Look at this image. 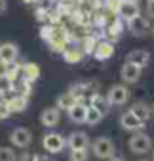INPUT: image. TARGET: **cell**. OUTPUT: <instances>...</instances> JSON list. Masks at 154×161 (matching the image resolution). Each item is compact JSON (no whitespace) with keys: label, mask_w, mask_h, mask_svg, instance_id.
Masks as SVG:
<instances>
[{"label":"cell","mask_w":154,"mask_h":161,"mask_svg":"<svg viewBox=\"0 0 154 161\" xmlns=\"http://www.w3.org/2000/svg\"><path fill=\"white\" fill-rule=\"evenodd\" d=\"M93 153L96 158H101V159L111 158L114 154V143L109 138H104V136L94 140L93 141Z\"/></svg>","instance_id":"obj_1"},{"label":"cell","mask_w":154,"mask_h":161,"mask_svg":"<svg viewBox=\"0 0 154 161\" xmlns=\"http://www.w3.org/2000/svg\"><path fill=\"white\" fill-rule=\"evenodd\" d=\"M129 150L136 154H144L151 150V140L144 133H134L129 138Z\"/></svg>","instance_id":"obj_2"},{"label":"cell","mask_w":154,"mask_h":161,"mask_svg":"<svg viewBox=\"0 0 154 161\" xmlns=\"http://www.w3.org/2000/svg\"><path fill=\"white\" fill-rule=\"evenodd\" d=\"M129 97H131V93H129V90L124 85L111 86L108 90V95H106V98H108L111 105H124L129 100Z\"/></svg>","instance_id":"obj_3"},{"label":"cell","mask_w":154,"mask_h":161,"mask_svg":"<svg viewBox=\"0 0 154 161\" xmlns=\"http://www.w3.org/2000/svg\"><path fill=\"white\" fill-rule=\"evenodd\" d=\"M65 145H66V141L58 133H48L43 136V148L48 153H53V154L60 153V151H63Z\"/></svg>","instance_id":"obj_4"},{"label":"cell","mask_w":154,"mask_h":161,"mask_svg":"<svg viewBox=\"0 0 154 161\" xmlns=\"http://www.w3.org/2000/svg\"><path fill=\"white\" fill-rule=\"evenodd\" d=\"M141 67L134 65L131 62H124V65L121 67V80H124L126 83H136L141 76Z\"/></svg>","instance_id":"obj_5"},{"label":"cell","mask_w":154,"mask_h":161,"mask_svg":"<svg viewBox=\"0 0 154 161\" xmlns=\"http://www.w3.org/2000/svg\"><path fill=\"white\" fill-rule=\"evenodd\" d=\"M10 141L19 148H27L32 143V133L27 128H17V130L12 131Z\"/></svg>","instance_id":"obj_6"},{"label":"cell","mask_w":154,"mask_h":161,"mask_svg":"<svg viewBox=\"0 0 154 161\" xmlns=\"http://www.w3.org/2000/svg\"><path fill=\"white\" fill-rule=\"evenodd\" d=\"M128 28L131 33L138 35V37H143V35L147 33V30H149V23H147V20L144 17H141V14H139V15H136L134 19L128 20Z\"/></svg>","instance_id":"obj_7"},{"label":"cell","mask_w":154,"mask_h":161,"mask_svg":"<svg viewBox=\"0 0 154 161\" xmlns=\"http://www.w3.org/2000/svg\"><path fill=\"white\" fill-rule=\"evenodd\" d=\"M86 111H88V106L83 105V101H76L68 110V116L73 123L81 125V123H86Z\"/></svg>","instance_id":"obj_8"},{"label":"cell","mask_w":154,"mask_h":161,"mask_svg":"<svg viewBox=\"0 0 154 161\" xmlns=\"http://www.w3.org/2000/svg\"><path fill=\"white\" fill-rule=\"evenodd\" d=\"M121 126L124 130H129V131H138V130H141L144 126V123L141 121L131 110H129V111H126V113L121 115Z\"/></svg>","instance_id":"obj_9"},{"label":"cell","mask_w":154,"mask_h":161,"mask_svg":"<svg viewBox=\"0 0 154 161\" xmlns=\"http://www.w3.org/2000/svg\"><path fill=\"white\" fill-rule=\"evenodd\" d=\"M66 143H68L70 150H86L90 146V138L85 133H81V131H75V133L70 135Z\"/></svg>","instance_id":"obj_10"},{"label":"cell","mask_w":154,"mask_h":161,"mask_svg":"<svg viewBox=\"0 0 154 161\" xmlns=\"http://www.w3.org/2000/svg\"><path fill=\"white\" fill-rule=\"evenodd\" d=\"M19 57V47L15 43H3L0 45V62L2 63H13Z\"/></svg>","instance_id":"obj_11"},{"label":"cell","mask_w":154,"mask_h":161,"mask_svg":"<svg viewBox=\"0 0 154 161\" xmlns=\"http://www.w3.org/2000/svg\"><path fill=\"white\" fill-rule=\"evenodd\" d=\"M40 120H41V125H43V126L53 128V126L58 125V121H60V111H58V108H46V110H43V113H41Z\"/></svg>","instance_id":"obj_12"},{"label":"cell","mask_w":154,"mask_h":161,"mask_svg":"<svg viewBox=\"0 0 154 161\" xmlns=\"http://www.w3.org/2000/svg\"><path fill=\"white\" fill-rule=\"evenodd\" d=\"M94 58L96 60H108V58H111L114 55V47L111 42H101V43L96 45V48H94Z\"/></svg>","instance_id":"obj_13"},{"label":"cell","mask_w":154,"mask_h":161,"mask_svg":"<svg viewBox=\"0 0 154 161\" xmlns=\"http://www.w3.org/2000/svg\"><path fill=\"white\" fill-rule=\"evenodd\" d=\"M126 62H131L134 65H138V67L144 68L147 63H149V52L146 50H133L128 53V58Z\"/></svg>","instance_id":"obj_14"},{"label":"cell","mask_w":154,"mask_h":161,"mask_svg":"<svg viewBox=\"0 0 154 161\" xmlns=\"http://www.w3.org/2000/svg\"><path fill=\"white\" fill-rule=\"evenodd\" d=\"M121 17V19L124 20H131L134 19L136 15H139V7H138V3L136 2H123L121 5V8H119V14H118Z\"/></svg>","instance_id":"obj_15"},{"label":"cell","mask_w":154,"mask_h":161,"mask_svg":"<svg viewBox=\"0 0 154 161\" xmlns=\"http://www.w3.org/2000/svg\"><path fill=\"white\" fill-rule=\"evenodd\" d=\"M90 105L94 106L96 110H99L103 115H106V113L109 111V106H111V103L108 101V98L103 97V95H99V93H93V95H91Z\"/></svg>","instance_id":"obj_16"},{"label":"cell","mask_w":154,"mask_h":161,"mask_svg":"<svg viewBox=\"0 0 154 161\" xmlns=\"http://www.w3.org/2000/svg\"><path fill=\"white\" fill-rule=\"evenodd\" d=\"M78 101V98H76V95L72 92V93H63L61 97H58V100H56V106L60 110H70L72 106Z\"/></svg>","instance_id":"obj_17"},{"label":"cell","mask_w":154,"mask_h":161,"mask_svg":"<svg viewBox=\"0 0 154 161\" xmlns=\"http://www.w3.org/2000/svg\"><path fill=\"white\" fill-rule=\"evenodd\" d=\"M131 111H133L143 123H146L147 120H149V116H151V108H149L146 103H134V105L131 106Z\"/></svg>","instance_id":"obj_18"},{"label":"cell","mask_w":154,"mask_h":161,"mask_svg":"<svg viewBox=\"0 0 154 161\" xmlns=\"http://www.w3.org/2000/svg\"><path fill=\"white\" fill-rule=\"evenodd\" d=\"M103 113L96 110L94 106H88V111H86V125H90V126H94V125H98L99 121L103 120Z\"/></svg>","instance_id":"obj_19"},{"label":"cell","mask_w":154,"mask_h":161,"mask_svg":"<svg viewBox=\"0 0 154 161\" xmlns=\"http://www.w3.org/2000/svg\"><path fill=\"white\" fill-rule=\"evenodd\" d=\"M7 106L10 113H19V111H23L27 108V98L25 97H13L10 101H7Z\"/></svg>","instance_id":"obj_20"},{"label":"cell","mask_w":154,"mask_h":161,"mask_svg":"<svg viewBox=\"0 0 154 161\" xmlns=\"http://www.w3.org/2000/svg\"><path fill=\"white\" fill-rule=\"evenodd\" d=\"M23 71H25V78L27 80H35L38 76V68H37V65H33V63H28V65H25V67H23Z\"/></svg>","instance_id":"obj_21"},{"label":"cell","mask_w":154,"mask_h":161,"mask_svg":"<svg viewBox=\"0 0 154 161\" xmlns=\"http://www.w3.org/2000/svg\"><path fill=\"white\" fill-rule=\"evenodd\" d=\"M0 161H17V154L12 148H0Z\"/></svg>","instance_id":"obj_22"},{"label":"cell","mask_w":154,"mask_h":161,"mask_svg":"<svg viewBox=\"0 0 154 161\" xmlns=\"http://www.w3.org/2000/svg\"><path fill=\"white\" fill-rule=\"evenodd\" d=\"M13 83H12V78L7 75H0V93H7L12 90Z\"/></svg>","instance_id":"obj_23"},{"label":"cell","mask_w":154,"mask_h":161,"mask_svg":"<svg viewBox=\"0 0 154 161\" xmlns=\"http://www.w3.org/2000/svg\"><path fill=\"white\" fill-rule=\"evenodd\" d=\"M70 159L72 161H86L88 159V151L86 150H72Z\"/></svg>","instance_id":"obj_24"},{"label":"cell","mask_w":154,"mask_h":161,"mask_svg":"<svg viewBox=\"0 0 154 161\" xmlns=\"http://www.w3.org/2000/svg\"><path fill=\"white\" fill-rule=\"evenodd\" d=\"M123 2H124V0H106V8L118 15V14H119V8H121Z\"/></svg>","instance_id":"obj_25"},{"label":"cell","mask_w":154,"mask_h":161,"mask_svg":"<svg viewBox=\"0 0 154 161\" xmlns=\"http://www.w3.org/2000/svg\"><path fill=\"white\" fill-rule=\"evenodd\" d=\"M65 58H66V62H80L81 60V53L76 52V50H72V52H66L65 53Z\"/></svg>","instance_id":"obj_26"},{"label":"cell","mask_w":154,"mask_h":161,"mask_svg":"<svg viewBox=\"0 0 154 161\" xmlns=\"http://www.w3.org/2000/svg\"><path fill=\"white\" fill-rule=\"evenodd\" d=\"M121 32H123V27H121V23H119V22H116L114 25H111V27H109V35H113V37L119 35Z\"/></svg>","instance_id":"obj_27"},{"label":"cell","mask_w":154,"mask_h":161,"mask_svg":"<svg viewBox=\"0 0 154 161\" xmlns=\"http://www.w3.org/2000/svg\"><path fill=\"white\" fill-rule=\"evenodd\" d=\"M38 159V154H35V153H23L20 159H17V161H37Z\"/></svg>","instance_id":"obj_28"},{"label":"cell","mask_w":154,"mask_h":161,"mask_svg":"<svg viewBox=\"0 0 154 161\" xmlns=\"http://www.w3.org/2000/svg\"><path fill=\"white\" fill-rule=\"evenodd\" d=\"M94 48H96V45H94V38H86V42H85V50L88 52V53H91V52H94Z\"/></svg>","instance_id":"obj_29"},{"label":"cell","mask_w":154,"mask_h":161,"mask_svg":"<svg viewBox=\"0 0 154 161\" xmlns=\"http://www.w3.org/2000/svg\"><path fill=\"white\" fill-rule=\"evenodd\" d=\"M147 14L151 19H154V0H147Z\"/></svg>","instance_id":"obj_30"},{"label":"cell","mask_w":154,"mask_h":161,"mask_svg":"<svg viewBox=\"0 0 154 161\" xmlns=\"http://www.w3.org/2000/svg\"><path fill=\"white\" fill-rule=\"evenodd\" d=\"M5 10H7V2H5V0H0V14H3Z\"/></svg>","instance_id":"obj_31"},{"label":"cell","mask_w":154,"mask_h":161,"mask_svg":"<svg viewBox=\"0 0 154 161\" xmlns=\"http://www.w3.org/2000/svg\"><path fill=\"white\" fill-rule=\"evenodd\" d=\"M37 161H53V159H50L48 156H38V159Z\"/></svg>","instance_id":"obj_32"},{"label":"cell","mask_w":154,"mask_h":161,"mask_svg":"<svg viewBox=\"0 0 154 161\" xmlns=\"http://www.w3.org/2000/svg\"><path fill=\"white\" fill-rule=\"evenodd\" d=\"M124 2H136V3H138V0H124Z\"/></svg>","instance_id":"obj_33"},{"label":"cell","mask_w":154,"mask_h":161,"mask_svg":"<svg viewBox=\"0 0 154 161\" xmlns=\"http://www.w3.org/2000/svg\"><path fill=\"white\" fill-rule=\"evenodd\" d=\"M111 161H123V159H111Z\"/></svg>","instance_id":"obj_34"},{"label":"cell","mask_w":154,"mask_h":161,"mask_svg":"<svg viewBox=\"0 0 154 161\" xmlns=\"http://www.w3.org/2000/svg\"><path fill=\"white\" fill-rule=\"evenodd\" d=\"M141 161H147V159H141Z\"/></svg>","instance_id":"obj_35"},{"label":"cell","mask_w":154,"mask_h":161,"mask_svg":"<svg viewBox=\"0 0 154 161\" xmlns=\"http://www.w3.org/2000/svg\"><path fill=\"white\" fill-rule=\"evenodd\" d=\"M152 33H154V27H152Z\"/></svg>","instance_id":"obj_36"}]
</instances>
